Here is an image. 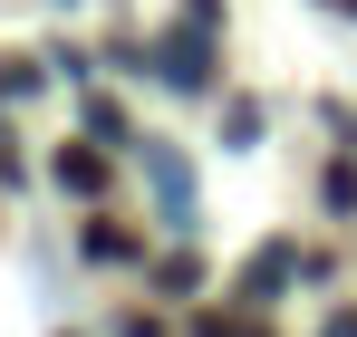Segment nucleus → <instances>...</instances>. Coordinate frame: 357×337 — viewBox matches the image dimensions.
I'll return each instance as SVG.
<instances>
[{
  "label": "nucleus",
  "mask_w": 357,
  "mask_h": 337,
  "mask_svg": "<svg viewBox=\"0 0 357 337\" xmlns=\"http://www.w3.org/2000/svg\"><path fill=\"white\" fill-rule=\"evenodd\" d=\"M328 10H348V19H357V0H328Z\"/></svg>",
  "instance_id": "nucleus-8"
},
{
  "label": "nucleus",
  "mask_w": 357,
  "mask_h": 337,
  "mask_svg": "<svg viewBox=\"0 0 357 337\" xmlns=\"http://www.w3.org/2000/svg\"><path fill=\"white\" fill-rule=\"evenodd\" d=\"M193 337H251V328H241V318H203Z\"/></svg>",
  "instance_id": "nucleus-6"
},
{
  "label": "nucleus",
  "mask_w": 357,
  "mask_h": 337,
  "mask_svg": "<svg viewBox=\"0 0 357 337\" xmlns=\"http://www.w3.org/2000/svg\"><path fill=\"white\" fill-rule=\"evenodd\" d=\"M59 183H68V193H107V155H97V145H68V155H59Z\"/></svg>",
  "instance_id": "nucleus-3"
},
{
  "label": "nucleus",
  "mask_w": 357,
  "mask_h": 337,
  "mask_svg": "<svg viewBox=\"0 0 357 337\" xmlns=\"http://www.w3.org/2000/svg\"><path fill=\"white\" fill-rule=\"evenodd\" d=\"M87 251H97V260H135V231H116V222H87Z\"/></svg>",
  "instance_id": "nucleus-4"
},
{
  "label": "nucleus",
  "mask_w": 357,
  "mask_h": 337,
  "mask_svg": "<svg viewBox=\"0 0 357 337\" xmlns=\"http://www.w3.org/2000/svg\"><path fill=\"white\" fill-rule=\"evenodd\" d=\"M328 212H357V164H328Z\"/></svg>",
  "instance_id": "nucleus-5"
},
{
  "label": "nucleus",
  "mask_w": 357,
  "mask_h": 337,
  "mask_svg": "<svg viewBox=\"0 0 357 337\" xmlns=\"http://www.w3.org/2000/svg\"><path fill=\"white\" fill-rule=\"evenodd\" d=\"M145 173H155V193H165V212L183 222V212H193V173H183L174 155H165V145H145Z\"/></svg>",
  "instance_id": "nucleus-2"
},
{
  "label": "nucleus",
  "mask_w": 357,
  "mask_h": 337,
  "mask_svg": "<svg viewBox=\"0 0 357 337\" xmlns=\"http://www.w3.org/2000/svg\"><path fill=\"white\" fill-rule=\"evenodd\" d=\"M155 68H165V87H183V97H193V87H213V77H222V68H213V29H193V39L174 29Z\"/></svg>",
  "instance_id": "nucleus-1"
},
{
  "label": "nucleus",
  "mask_w": 357,
  "mask_h": 337,
  "mask_svg": "<svg viewBox=\"0 0 357 337\" xmlns=\"http://www.w3.org/2000/svg\"><path fill=\"white\" fill-rule=\"evenodd\" d=\"M328 337H357V308H328Z\"/></svg>",
  "instance_id": "nucleus-7"
}]
</instances>
